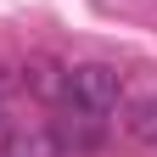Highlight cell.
Wrapping results in <instances>:
<instances>
[{
  "label": "cell",
  "mask_w": 157,
  "mask_h": 157,
  "mask_svg": "<svg viewBox=\"0 0 157 157\" xmlns=\"http://www.w3.org/2000/svg\"><path fill=\"white\" fill-rule=\"evenodd\" d=\"M124 129H129V140L157 146V95H135L129 112H124Z\"/></svg>",
  "instance_id": "obj_3"
},
{
  "label": "cell",
  "mask_w": 157,
  "mask_h": 157,
  "mask_svg": "<svg viewBox=\"0 0 157 157\" xmlns=\"http://www.w3.org/2000/svg\"><path fill=\"white\" fill-rule=\"evenodd\" d=\"M62 95L78 107V112H112L118 101H124V73H118L112 62H73L62 67Z\"/></svg>",
  "instance_id": "obj_1"
},
{
  "label": "cell",
  "mask_w": 157,
  "mask_h": 157,
  "mask_svg": "<svg viewBox=\"0 0 157 157\" xmlns=\"http://www.w3.org/2000/svg\"><path fill=\"white\" fill-rule=\"evenodd\" d=\"M62 135H56L51 124H23V129H11L6 140H0V157H62Z\"/></svg>",
  "instance_id": "obj_2"
}]
</instances>
